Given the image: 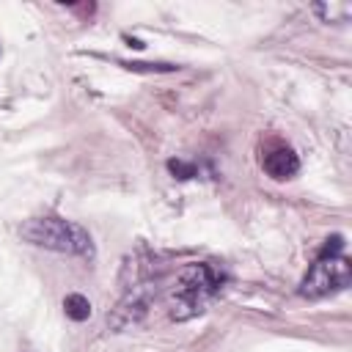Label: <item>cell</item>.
Masks as SVG:
<instances>
[{"label": "cell", "mask_w": 352, "mask_h": 352, "mask_svg": "<svg viewBox=\"0 0 352 352\" xmlns=\"http://www.w3.org/2000/svg\"><path fill=\"white\" fill-rule=\"evenodd\" d=\"M19 234L30 245H38L47 250L72 253V256H94L91 234L82 226L63 220V217H33V220L22 223Z\"/></svg>", "instance_id": "1"}, {"label": "cell", "mask_w": 352, "mask_h": 352, "mask_svg": "<svg viewBox=\"0 0 352 352\" xmlns=\"http://www.w3.org/2000/svg\"><path fill=\"white\" fill-rule=\"evenodd\" d=\"M220 280L223 278L212 264H190V267H184L179 280H176V289H173L170 316L176 322L198 316L206 308V302L214 297V292L220 289Z\"/></svg>", "instance_id": "2"}, {"label": "cell", "mask_w": 352, "mask_h": 352, "mask_svg": "<svg viewBox=\"0 0 352 352\" xmlns=\"http://www.w3.org/2000/svg\"><path fill=\"white\" fill-rule=\"evenodd\" d=\"M352 280V261L346 256H333V258H316L314 267L308 270V275L300 283V294L319 300L327 297L344 286H349Z\"/></svg>", "instance_id": "3"}, {"label": "cell", "mask_w": 352, "mask_h": 352, "mask_svg": "<svg viewBox=\"0 0 352 352\" xmlns=\"http://www.w3.org/2000/svg\"><path fill=\"white\" fill-rule=\"evenodd\" d=\"M261 165H264V170H267L272 179L283 182V179H292V176L300 170V157H297L289 146H278V148H272V151L264 154Z\"/></svg>", "instance_id": "4"}, {"label": "cell", "mask_w": 352, "mask_h": 352, "mask_svg": "<svg viewBox=\"0 0 352 352\" xmlns=\"http://www.w3.org/2000/svg\"><path fill=\"white\" fill-rule=\"evenodd\" d=\"M63 311H66V316L72 319V322H85L88 316H91V302H88V297H82V294H66L63 297Z\"/></svg>", "instance_id": "5"}, {"label": "cell", "mask_w": 352, "mask_h": 352, "mask_svg": "<svg viewBox=\"0 0 352 352\" xmlns=\"http://www.w3.org/2000/svg\"><path fill=\"white\" fill-rule=\"evenodd\" d=\"M314 11L322 14L327 22H344L352 14V6L349 3H330V6H316Z\"/></svg>", "instance_id": "6"}, {"label": "cell", "mask_w": 352, "mask_h": 352, "mask_svg": "<svg viewBox=\"0 0 352 352\" xmlns=\"http://www.w3.org/2000/svg\"><path fill=\"white\" fill-rule=\"evenodd\" d=\"M341 250H344V236L341 234H333V236L324 239V245L319 248V256L316 258H333V256H341Z\"/></svg>", "instance_id": "7"}, {"label": "cell", "mask_w": 352, "mask_h": 352, "mask_svg": "<svg viewBox=\"0 0 352 352\" xmlns=\"http://www.w3.org/2000/svg\"><path fill=\"white\" fill-rule=\"evenodd\" d=\"M168 170L176 176V179H192L198 173V168L192 162H184V160H168Z\"/></svg>", "instance_id": "8"}, {"label": "cell", "mask_w": 352, "mask_h": 352, "mask_svg": "<svg viewBox=\"0 0 352 352\" xmlns=\"http://www.w3.org/2000/svg\"><path fill=\"white\" fill-rule=\"evenodd\" d=\"M126 69H135V72H173L179 66H170V63H124Z\"/></svg>", "instance_id": "9"}]
</instances>
